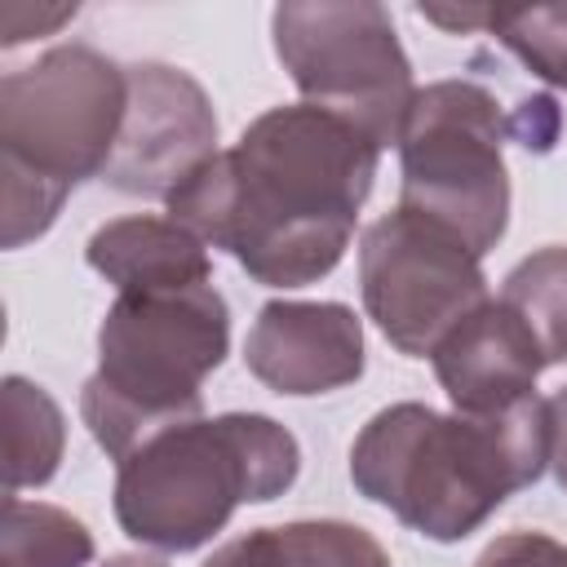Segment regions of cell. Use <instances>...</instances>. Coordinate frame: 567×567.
I'll return each mask as SVG.
<instances>
[{
  "label": "cell",
  "instance_id": "obj_1",
  "mask_svg": "<svg viewBox=\"0 0 567 567\" xmlns=\"http://www.w3.org/2000/svg\"><path fill=\"white\" fill-rule=\"evenodd\" d=\"M377 155L363 128L323 106H275L168 195V217L226 248L257 284L301 288L341 261Z\"/></svg>",
  "mask_w": 567,
  "mask_h": 567
},
{
  "label": "cell",
  "instance_id": "obj_2",
  "mask_svg": "<svg viewBox=\"0 0 567 567\" xmlns=\"http://www.w3.org/2000/svg\"><path fill=\"white\" fill-rule=\"evenodd\" d=\"M549 465V403L523 399L492 416L394 403L350 447L354 487L430 540H461Z\"/></svg>",
  "mask_w": 567,
  "mask_h": 567
},
{
  "label": "cell",
  "instance_id": "obj_3",
  "mask_svg": "<svg viewBox=\"0 0 567 567\" xmlns=\"http://www.w3.org/2000/svg\"><path fill=\"white\" fill-rule=\"evenodd\" d=\"M128 111V66L89 44L49 49L0 80V213L4 248L44 235L62 199L102 177Z\"/></svg>",
  "mask_w": 567,
  "mask_h": 567
},
{
  "label": "cell",
  "instance_id": "obj_4",
  "mask_svg": "<svg viewBox=\"0 0 567 567\" xmlns=\"http://www.w3.org/2000/svg\"><path fill=\"white\" fill-rule=\"evenodd\" d=\"M301 470L297 439L257 412L195 416L159 430L120 461L115 518L164 554H186L213 540L248 501H270Z\"/></svg>",
  "mask_w": 567,
  "mask_h": 567
},
{
  "label": "cell",
  "instance_id": "obj_5",
  "mask_svg": "<svg viewBox=\"0 0 567 567\" xmlns=\"http://www.w3.org/2000/svg\"><path fill=\"white\" fill-rule=\"evenodd\" d=\"M230 315L213 284L115 297L97 328V372L80 412L106 456L124 461L168 425L199 416V385L226 359Z\"/></svg>",
  "mask_w": 567,
  "mask_h": 567
},
{
  "label": "cell",
  "instance_id": "obj_6",
  "mask_svg": "<svg viewBox=\"0 0 567 567\" xmlns=\"http://www.w3.org/2000/svg\"><path fill=\"white\" fill-rule=\"evenodd\" d=\"M514 137V115L474 84L439 80L416 89L399 155H403V208L434 217L461 235L478 257L496 248L509 221V177L501 146Z\"/></svg>",
  "mask_w": 567,
  "mask_h": 567
},
{
  "label": "cell",
  "instance_id": "obj_7",
  "mask_svg": "<svg viewBox=\"0 0 567 567\" xmlns=\"http://www.w3.org/2000/svg\"><path fill=\"white\" fill-rule=\"evenodd\" d=\"M275 53L310 106H323L377 146L403 137L416 102L408 53L394 22L372 0H319L279 4L270 18Z\"/></svg>",
  "mask_w": 567,
  "mask_h": 567
},
{
  "label": "cell",
  "instance_id": "obj_8",
  "mask_svg": "<svg viewBox=\"0 0 567 567\" xmlns=\"http://www.w3.org/2000/svg\"><path fill=\"white\" fill-rule=\"evenodd\" d=\"M359 284L385 341L412 359L434 354V346L487 301L478 252L434 217L403 204L363 230Z\"/></svg>",
  "mask_w": 567,
  "mask_h": 567
},
{
  "label": "cell",
  "instance_id": "obj_9",
  "mask_svg": "<svg viewBox=\"0 0 567 567\" xmlns=\"http://www.w3.org/2000/svg\"><path fill=\"white\" fill-rule=\"evenodd\" d=\"M217 115L199 80L164 62L128 66V111L102 182L124 195L168 199L217 155Z\"/></svg>",
  "mask_w": 567,
  "mask_h": 567
},
{
  "label": "cell",
  "instance_id": "obj_10",
  "mask_svg": "<svg viewBox=\"0 0 567 567\" xmlns=\"http://www.w3.org/2000/svg\"><path fill=\"white\" fill-rule=\"evenodd\" d=\"M244 363L275 394H323L359 381L363 328L341 301H270L257 310Z\"/></svg>",
  "mask_w": 567,
  "mask_h": 567
},
{
  "label": "cell",
  "instance_id": "obj_11",
  "mask_svg": "<svg viewBox=\"0 0 567 567\" xmlns=\"http://www.w3.org/2000/svg\"><path fill=\"white\" fill-rule=\"evenodd\" d=\"M430 359H434L439 385L465 416H492L532 399L536 377L549 368L523 315L501 297L474 306L434 346Z\"/></svg>",
  "mask_w": 567,
  "mask_h": 567
},
{
  "label": "cell",
  "instance_id": "obj_12",
  "mask_svg": "<svg viewBox=\"0 0 567 567\" xmlns=\"http://www.w3.org/2000/svg\"><path fill=\"white\" fill-rule=\"evenodd\" d=\"M89 266L128 292H177L199 288L213 275L208 244L173 217H115L89 239Z\"/></svg>",
  "mask_w": 567,
  "mask_h": 567
},
{
  "label": "cell",
  "instance_id": "obj_13",
  "mask_svg": "<svg viewBox=\"0 0 567 567\" xmlns=\"http://www.w3.org/2000/svg\"><path fill=\"white\" fill-rule=\"evenodd\" d=\"M204 567H390V558L363 527L319 518L257 527L221 545Z\"/></svg>",
  "mask_w": 567,
  "mask_h": 567
},
{
  "label": "cell",
  "instance_id": "obj_14",
  "mask_svg": "<svg viewBox=\"0 0 567 567\" xmlns=\"http://www.w3.org/2000/svg\"><path fill=\"white\" fill-rule=\"evenodd\" d=\"M0 439H4V496L18 487H40L58 474L66 447L62 408L27 377H9L0 390Z\"/></svg>",
  "mask_w": 567,
  "mask_h": 567
},
{
  "label": "cell",
  "instance_id": "obj_15",
  "mask_svg": "<svg viewBox=\"0 0 567 567\" xmlns=\"http://www.w3.org/2000/svg\"><path fill=\"white\" fill-rule=\"evenodd\" d=\"M93 558V536L80 518L58 505L4 496L0 523V567H84Z\"/></svg>",
  "mask_w": 567,
  "mask_h": 567
},
{
  "label": "cell",
  "instance_id": "obj_16",
  "mask_svg": "<svg viewBox=\"0 0 567 567\" xmlns=\"http://www.w3.org/2000/svg\"><path fill=\"white\" fill-rule=\"evenodd\" d=\"M501 301H509L523 315V323L540 341L545 363H567V248L563 244L523 257L505 275Z\"/></svg>",
  "mask_w": 567,
  "mask_h": 567
},
{
  "label": "cell",
  "instance_id": "obj_17",
  "mask_svg": "<svg viewBox=\"0 0 567 567\" xmlns=\"http://www.w3.org/2000/svg\"><path fill=\"white\" fill-rule=\"evenodd\" d=\"M487 31L532 66L545 84L567 89V4H536V9H492Z\"/></svg>",
  "mask_w": 567,
  "mask_h": 567
},
{
  "label": "cell",
  "instance_id": "obj_18",
  "mask_svg": "<svg viewBox=\"0 0 567 567\" xmlns=\"http://www.w3.org/2000/svg\"><path fill=\"white\" fill-rule=\"evenodd\" d=\"M474 567H567V545L545 532H509L492 540Z\"/></svg>",
  "mask_w": 567,
  "mask_h": 567
},
{
  "label": "cell",
  "instance_id": "obj_19",
  "mask_svg": "<svg viewBox=\"0 0 567 567\" xmlns=\"http://www.w3.org/2000/svg\"><path fill=\"white\" fill-rule=\"evenodd\" d=\"M66 18H75V4H58V9H27V4H4L0 22H4V44H22L27 35L53 31Z\"/></svg>",
  "mask_w": 567,
  "mask_h": 567
},
{
  "label": "cell",
  "instance_id": "obj_20",
  "mask_svg": "<svg viewBox=\"0 0 567 567\" xmlns=\"http://www.w3.org/2000/svg\"><path fill=\"white\" fill-rule=\"evenodd\" d=\"M545 403H549V470L567 487V385Z\"/></svg>",
  "mask_w": 567,
  "mask_h": 567
},
{
  "label": "cell",
  "instance_id": "obj_21",
  "mask_svg": "<svg viewBox=\"0 0 567 567\" xmlns=\"http://www.w3.org/2000/svg\"><path fill=\"white\" fill-rule=\"evenodd\" d=\"M106 567H168L164 558H146V554H120V558H111Z\"/></svg>",
  "mask_w": 567,
  "mask_h": 567
}]
</instances>
